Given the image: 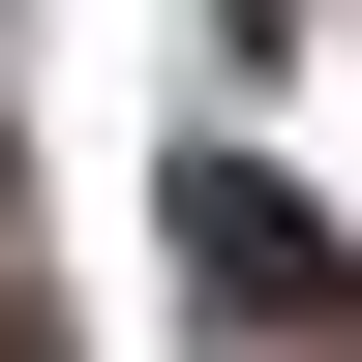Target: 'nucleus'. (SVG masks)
Listing matches in <instances>:
<instances>
[{
  "label": "nucleus",
  "instance_id": "f257e3e1",
  "mask_svg": "<svg viewBox=\"0 0 362 362\" xmlns=\"http://www.w3.org/2000/svg\"><path fill=\"white\" fill-rule=\"evenodd\" d=\"M181 302H242V332H362V242L302 211V181H242V151H181Z\"/></svg>",
  "mask_w": 362,
  "mask_h": 362
},
{
  "label": "nucleus",
  "instance_id": "f03ea898",
  "mask_svg": "<svg viewBox=\"0 0 362 362\" xmlns=\"http://www.w3.org/2000/svg\"><path fill=\"white\" fill-rule=\"evenodd\" d=\"M0 362H30V332H0Z\"/></svg>",
  "mask_w": 362,
  "mask_h": 362
}]
</instances>
